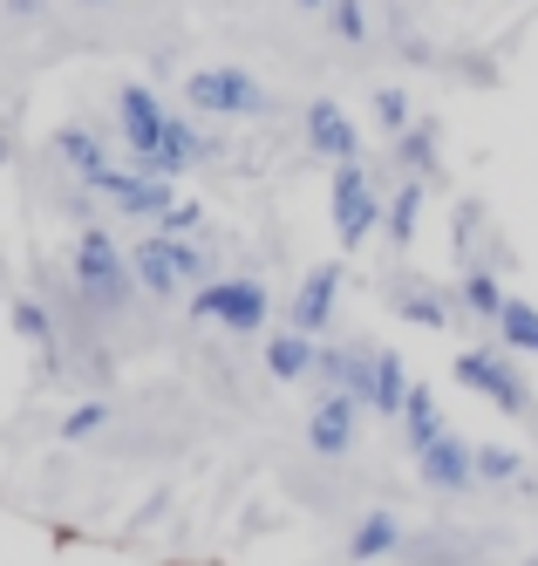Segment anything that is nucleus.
Masks as SVG:
<instances>
[{
	"instance_id": "nucleus-4",
	"label": "nucleus",
	"mask_w": 538,
	"mask_h": 566,
	"mask_svg": "<svg viewBox=\"0 0 538 566\" xmlns=\"http://www.w3.org/2000/svg\"><path fill=\"white\" fill-rule=\"evenodd\" d=\"M130 266H137V287H144V294H163V301H171L184 280L198 273V253L184 247V239H144V247L130 253Z\"/></svg>"
},
{
	"instance_id": "nucleus-29",
	"label": "nucleus",
	"mask_w": 538,
	"mask_h": 566,
	"mask_svg": "<svg viewBox=\"0 0 538 566\" xmlns=\"http://www.w3.org/2000/svg\"><path fill=\"white\" fill-rule=\"evenodd\" d=\"M0 157H8V137H0Z\"/></svg>"
},
{
	"instance_id": "nucleus-1",
	"label": "nucleus",
	"mask_w": 538,
	"mask_h": 566,
	"mask_svg": "<svg viewBox=\"0 0 538 566\" xmlns=\"http://www.w3.org/2000/svg\"><path fill=\"white\" fill-rule=\"evenodd\" d=\"M75 280H82V294H89V301L123 307V301H130L137 266L116 253V239H109L103 226H82V232H75Z\"/></svg>"
},
{
	"instance_id": "nucleus-5",
	"label": "nucleus",
	"mask_w": 538,
	"mask_h": 566,
	"mask_svg": "<svg viewBox=\"0 0 538 566\" xmlns=\"http://www.w3.org/2000/svg\"><path fill=\"white\" fill-rule=\"evenodd\" d=\"M204 321H225V328H239V335H253L260 321H266V287L260 280H212L198 301H191Z\"/></svg>"
},
{
	"instance_id": "nucleus-23",
	"label": "nucleus",
	"mask_w": 538,
	"mask_h": 566,
	"mask_svg": "<svg viewBox=\"0 0 538 566\" xmlns=\"http://www.w3.org/2000/svg\"><path fill=\"white\" fill-rule=\"evenodd\" d=\"M327 14H335V34H341V42H361V34H368V21H361V0H335Z\"/></svg>"
},
{
	"instance_id": "nucleus-21",
	"label": "nucleus",
	"mask_w": 538,
	"mask_h": 566,
	"mask_svg": "<svg viewBox=\"0 0 538 566\" xmlns=\"http://www.w3.org/2000/svg\"><path fill=\"white\" fill-rule=\"evenodd\" d=\"M376 116H382L389 137H402V130H409V96H402V90H382V96H376Z\"/></svg>"
},
{
	"instance_id": "nucleus-22",
	"label": "nucleus",
	"mask_w": 538,
	"mask_h": 566,
	"mask_svg": "<svg viewBox=\"0 0 538 566\" xmlns=\"http://www.w3.org/2000/svg\"><path fill=\"white\" fill-rule=\"evenodd\" d=\"M477 478H490V484H505V478H518V451H477Z\"/></svg>"
},
{
	"instance_id": "nucleus-15",
	"label": "nucleus",
	"mask_w": 538,
	"mask_h": 566,
	"mask_svg": "<svg viewBox=\"0 0 538 566\" xmlns=\"http://www.w3.org/2000/svg\"><path fill=\"white\" fill-rule=\"evenodd\" d=\"M402 402H409L402 361H395V355H376V410H382V417H402Z\"/></svg>"
},
{
	"instance_id": "nucleus-7",
	"label": "nucleus",
	"mask_w": 538,
	"mask_h": 566,
	"mask_svg": "<svg viewBox=\"0 0 538 566\" xmlns=\"http://www.w3.org/2000/svg\"><path fill=\"white\" fill-rule=\"evenodd\" d=\"M457 382H471L477 396H490L505 417H525V410H531L525 382H518V376H511V369H505V361L490 355V348H471V355H457Z\"/></svg>"
},
{
	"instance_id": "nucleus-11",
	"label": "nucleus",
	"mask_w": 538,
	"mask_h": 566,
	"mask_svg": "<svg viewBox=\"0 0 538 566\" xmlns=\"http://www.w3.org/2000/svg\"><path fill=\"white\" fill-rule=\"evenodd\" d=\"M307 144L320 157H341V165H355V130H348V116L335 103H314L307 109Z\"/></svg>"
},
{
	"instance_id": "nucleus-19",
	"label": "nucleus",
	"mask_w": 538,
	"mask_h": 566,
	"mask_svg": "<svg viewBox=\"0 0 538 566\" xmlns=\"http://www.w3.org/2000/svg\"><path fill=\"white\" fill-rule=\"evenodd\" d=\"M505 301H511V294H498V280H490V273H471V280H464V307H471V314L498 321V314H505Z\"/></svg>"
},
{
	"instance_id": "nucleus-24",
	"label": "nucleus",
	"mask_w": 538,
	"mask_h": 566,
	"mask_svg": "<svg viewBox=\"0 0 538 566\" xmlns=\"http://www.w3.org/2000/svg\"><path fill=\"white\" fill-rule=\"evenodd\" d=\"M14 328H21L28 342H49V335H55V328H49V314H41L34 301H14Z\"/></svg>"
},
{
	"instance_id": "nucleus-25",
	"label": "nucleus",
	"mask_w": 538,
	"mask_h": 566,
	"mask_svg": "<svg viewBox=\"0 0 538 566\" xmlns=\"http://www.w3.org/2000/svg\"><path fill=\"white\" fill-rule=\"evenodd\" d=\"M103 417H109V402H82V410L68 417V437H89V430H96Z\"/></svg>"
},
{
	"instance_id": "nucleus-18",
	"label": "nucleus",
	"mask_w": 538,
	"mask_h": 566,
	"mask_svg": "<svg viewBox=\"0 0 538 566\" xmlns=\"http://www.w3.org/2000/svg\"><path fill=\"white\" fill-rule=\"evenodd\" d=\"M389 546H395V518L389 512H368L361 533H355V559H382Z\"/></svg>"
},
{
	"instance_id": "nucleus-12",
	"label": "nucleus",
	"mask_w": 538,
	"mask_h": 566,
	"mask_svg": "<svg viewBox=\"0 0 538 566\" xmlns=\"http://www.w3.org/2000/svg\"><path fill=\"white\" fill-rule=\"evenodd\" d=\"M266 369L279 376V382H294V376H307L314 369V342L294 328V335H279V342H266Z\"/></svg>"
},
{
	"instance_id": "nucleus-6",
	"label": "nucleus",
	"mask_w": 538,
	"mask_h": 566,
	"mask_svg": "<svg viewBox=\"0 0 538 566\" xmlns=\"http://www.w3.org/2000/svg\"><path fill=\"white\" fill-rule=\"evenodd\" d=\"M382 206H376V191H368V171L361 165H341L335 171V232H341V247H361L368 232H376Z\"/></svg>"
},
{
	"instance_id": "nucleus-27",
	"label": "nucleus",
	"mask_w": 538,
	"mask_h": 566,
	"mask_svg": "<svg viewBox=\"0 0 538 566\" xmlns=\"http://www.w3.org/2000/svg\"><path fill=\"white\" fill-rule=\"evenodd\" d=\"M198 219H204L198 206H171V212H163V232H171V239H178V232H191Z\"/></svg>"
},
{
	"instance_id": "nucleus-17",
	"label": "nucleus",
	"mask_w": 538,
	"mask_h": 566,
	"mask_svg": "<svg viewBox=\"0 0 538 566\" xmlns=\"http://www.w3.org/2000/svg\"><path fill=\"white\" fill-rule=\"evenodd\" d=\"M55 150H62V157H68V165H75V171H82V178H96V171H103V165H109V157H103V144H96V137H89V130H62V137H55Z\"/></svg>"
},
{
	"instance_id": "nucleus-26",
	"label": "nucleus",
	"mask_w": 538,
	"mask_h": 566,
	"mask_svg": "<svg viewBox=\"0 0 538 566\" xmlns=\"http://www.w3.org/2000/svg\"><path fill=\"white\" fill-rule=\"evenodd\" d=\"M430 130H402V157H409V165H430Z\"/></svg>"
},
{
	"instance_id": "nucleus-2",
	"label": "nucleus",
	"mask_w": 538,
	"mask_h": 566,
	"mask_svg": "<svg viewBox=\"0 0 538 566\" xmlns=\"http://www.w3.org/2000/svg\"><path fill=\"white\" fill-rule=\"evenodd\" d=\"M184 96L204 116H253V109H266V90L245 69H198L191 83H184Z\"/></svg>"
},
{
	"instance_id": "nucleus-8",
	"label": "nucleus",
	"mask_w": 538,
	"mask_h": 566,
	"mask_svg": "<svg viewBox=\"0 0 538 566\" xmlns=\"http://www.w3.org/2000/svg\"><path fill=\"white\" fill-rule=\"evenodd\" d=\"M307 443L320 458H348L355 451V396H320L307 417Z\"/></svg>"
},
{
	"instance_id": "nucleus-9",
	"label": "nucleus",
	"mask_w": 538,
	"mask_h": 566,
	"mask_svg": "<svg viewBox=\"0 0 538 566\" xmlns=\"http://www.w3.org/2000/svg\"><path fill=\"white\" fill-rule=\"evenodd\" d=\"M423 478H430V484H443V492H457V484H471V478H477V451H464V443L443 430L430 451H423Z\"/></svg>"
},
{
	"instance_id": "nucleus-10",
	"label": "nucleus",
	"mask_w": 538,
	"mask_h": 566,
	"mask_svg": "<svg viewBox=\"0 0 538 566\" xmlns=\"http://www.w3.org/2000/svg\"><path fill=\"white\" fill-rule=\"evenodd\" d=\"M335 287H341L335 266H314V273H307V287H300V301H294V328H300V335L327 328V314H335Z\"/></svg>"
},
{
	"instance_id": "nucleus-3",
	"label": "nucleus",
	"mask_w": 538,
	"mask_h": 566,
	"mask_svg": "<svg viewBox=\"0 0 538 566\" xmlns=\"http://www.w3.org/2000/svg\"><path fill=\"white\" fill-rule=\"evenodd\" d=\"M116 130H123V144L137 150V165H150V157L163 150V137H171V116H163V103L150 96V90H116Z\"/></svg>"
},
{
	"instance_id": "nucleus-28",
	"label": "nucleus",
	"mask_w": 538,
	"mask_h": 566,
	"mask_svg": "<svg viewBox=\"0 0 538 566\" xmlns=\"http://www.w3.org/2000/svg\"><path fill=\"white\" fill-rule=\"evenodd\" d=\"M300 8H327V0H300Z\"/></svg>"
},
{
	"instance_id": "nucleus-13",
	"label": "nucleus",
	"mask_w": 538,
	"mask_h": 566,
	"mask_svg": "<svg viewBox=\"0 0 538 566\" xmlns=\"http://www.w3.org/2000/svg\"><path fill=\"white\" fill-rule=\"evenodd\" d=\"M498 342L518 348V355H538V307H531V301H505V314H498Z\"/></svg>"
},
{
	"instance_id": "nucleus-20",
	"label": "nucleus",
	"mask_w": 538,
	"mask_h": 566,
	"mask_svg": "<svg viewBox=\"0 0 538 566\" xmlns=\"http://www.w3.org/2000/svg\"><path fill=\"white\" fill-rule=\"evenodd\" d=\"M402 314H409V321H423V328H443L450 301H443V294H402Z\"/></svg>"
},
{
	"instance_id": "nucleus-14",
	"label": "nucleus",
	"mask_w": 538,
	"mask_h": 566,
	"mask_svg": "<svg viewBox=\"0 0 538 566\" xmlns=\"http://www.w3.org/2000/svg\"><path fill=\"white\" fill-rule=\"evenodd\" d=\"M402 423H409V437H416V451H430V443L443 437V423H436V396H430V389H409Z\"/></svg>"
},
{
	"instance_id": "nucleus-16",
	"label": "nucleus",
	"mask_w": 538,
	"mask_h": 566,
	"mask_svg": "<svg viewBox=\"0 0 538 566\" xmlns=\"http://www.w3.org/2000/svg\"><path fill=\"white\" fill-rule=\"evenodd\" d=\"M416 212H423V185L409 178V185L395 191V206H389V239H395V247H409V239H416Z\"/></svg>"
}]
</instances>
